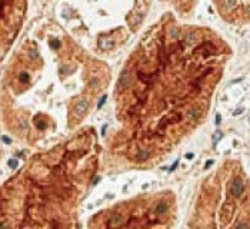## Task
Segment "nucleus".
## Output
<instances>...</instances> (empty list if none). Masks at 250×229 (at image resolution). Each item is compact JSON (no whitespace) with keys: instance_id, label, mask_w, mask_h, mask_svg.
I'll list each match as a JSON object with an SVG mask.
<instances>
[{"instance_id":"1","label":"nucleus","mask_w":250,"mask_h":229,"mask_svg":"<svg viewBox=\"0 0 250 229\" xmlns=\"http://www.w3.org/2000/svg\"><path fill=\"white\" fill-rule=\"evenodd\" d=\"M243 190H244V183H243L241 178H236L230 185V193L234 198H239V196H241Z\"/></svg>"},{"instance_id":"2","label":"nucleus","mask_w":250,"mask_h":229,"mask_svg":"<svg viewBox=\"0 0 250 229\" xmlns=\"http://www.w3.org/2000/svg\"><path fill=\"white\" fill-rule=\"evenodd\" d=\"M87 109H89V100L87 99H80L76 103V106H74V114L79 116V118H82V116L86 114Z\"/></svg>"},{"instance_id":"3","label":"nucleus","mask_w":250,"mask_h":229,"mask_svg":"<svg viewBox=\"0 0 250 229\" xmlns=\"http://www.w3.org/2000/svg\"><path fill=\"white\" fill-rule=\"evenodd\" d=\"M132 82H133L132 75H130L127 70H124V72L120 75V77H119V87L126 89V87H129V86L132 85Z\"/></svg>"},{"instance_id":"4","label":"nucleus","mask_w":250,"mask_h":229,"mask_svg":"<svg viewBox=\"0 0 250 229\" xmlns=\"http://www.w3.org/2000/svg\"><path fill=\"white\" fill-rule=\"evenodd\" d=\"M109 223H110V226L111 228H119V226H121L123 225V216L120 215V213H113L111 215V218H110V220H109Z\"/></svg>"},{"instance_id":"5","label":"nucleus","mask_w":250,"mask_h":229,"mask_svg":"<svg viewBox=\"0 0 250 229\" xmlns=\"http://www.w3.org/2000/svg\"><path fill=\"white\" fill-rule=\"evenodd\" d=\"M137 77H139L143 83H152V82L157 77V73H153V75H145L143 72H139V73H137Z\"/></svg>"},{"instance_id":"6","label":"nucleus","mask_w":250,"mask_h":229,"mask_svg":"<svg viewBox=\"0 0 250 229\" xmlns=\"http://www.w3.org/2000/svg\"><path fill=\"white\" fill-rule=\"evenodd\" d=\"M99 46H100V49H103V50H109V49H111V47L114 46V42L110 40V39L103 37V39L99 40Z\"/></svg>"},{"instance_id":"7","label":"nucleus","mask_w":250,"mask_h":229,"mask_svg":"<svg viewBox=\"0 0 250 229\" xmlns=\"http://www.w3.org/2000/svg\"><path fill=\"white\" fill-rule=\"evenodd\" d=\"M200 116H202V110H200L199 107H193V109H190L189 113H187V118H189V119H193V120L199 119Z\"/></svg>"},{"instance_id":"8","label":"nucleus","mask_w":250,"mask_h":229,"mask_svg":"<svg viewBox=\"0 0 250 229\" xmlns=\"http://www.w3.org/2000/svg\"><path fill=\"white\" fill-rule=\"evenodd\" d=\"M167 209H169L167 203H166V202H160V203L156 206L155 212H156L157 215H163V213H166V212H167Z\"/></svg>"},{"instance_id":"9","label":"nucleus","mask_w":250,"mask_h":229,"mask_svg":"<svg viewBox=\"0 0 250 229\" xmlns=\"http://www.w3.org/2000/svg\"><path fill=\"white\" fill-rule=\"evenodd\" d=\"M184 43L189 45V46H190V45H194V43H196V35H194V33H189V35L184 37Z\"/></svg>"},{"instance_id":"10","label":"nucleus","mask_w":250,"mask_h":229,"mask_svg":"<svg viewBox=\"0 0 250 229\" xmlns=\"http://www.w3.org/2000/svg\"><path fill=\"white\" fill-rule=\"evenodd\" d=\"M221 136H223V133H221L220 130L214 132V135H213V145H214V146H216V145H217V142L221 139Z\"/></svg>"},{"instance_id":"11","label":"nucleus","mask_w":250,"mask_h":229,"mask_svg":"<svg viewBox=\"0 0 250 229\" xmlns=\"http://www.w3.org/2000/svg\"><path fill=\"white\" fill-rule=\"evenodd\" d=\"M50 46H52L53 49H59V47H60V40L52 39V40H50Z\"/></svg>"},{"instance_id":"12","label":"nucleus","mask_w":250,"mask_h":229,"mask_svg":"<svg viewBox=\"0 0 250 229\" xmlns=\"http://www.w3.org/2000/svg\"><path fill=\"white\" fill-rule=\"evenodd\" d=\"M19 79H20V82H23V83H27L30 77H29V75H27V73H25V72H23V73H20Z\"/></svg>"},{"instance_id":"13","label":"nucleus","mask_w":250,"mask_h":229,"mask_svg":"<svg viewBox=\"0 0 250 229\" xmlns=\"http://www.w3.org/2000/svg\"><path fill=\"white\" fill-rule=\"evenodd\" d=\"M142 19H143L142 15H136V19H133V26H139L142 23Z\"/></svg>"},{"instance_id":"14","label":"nucleus","mask_w":250,"mask_h":229,"mask_svg":"<svg viewBox=\"0 0 250 229\" xmlns=\"http://www.w3.org/2000/svg\"><path fill=\"white\" fill-rule=\"evenodd\" d=\"M147 156H149V153H147V152L140 150V152H139V155H137V160H143V159H146Z\"/></svg>"},{"instance_id":"15","label":"nucleus","mask_w":250,"mask_h":229,"mask_svg":"<svg viewBox=\"0 0 250 229\" xmlns=\"http://www.w3.org/2000/svg\"><path fill=\"white\" fill-rule=\"evenodd\" d=\"M7 165H9V168H12V169H15V168H17V165H19V162H17L16 159H9V162H7Z\"/></svg>"},{"instance_id":"16","label":"nucleus","mask_w":250,"mask_h":229,"mask_svg":"<svg viewBox=\"0 0 250 229\" xmlns=\"http://www.w3.org/2000/svg\"><path fill=\"white\" fill-rule=\"evenodd\" d=\"M106 100H107V95H103L101 96V99L99 100V103H97V107L100 109V107H103V105L106 103Z\"/></svg>"},{"instance_id":"17","label":"nucleus","mask_w":250,"mask_h":229,"mask_svg":"<svg viewBox=\"0 0 250 229\" xmlns=\"http://www.w3.org/2000/svg\"><path fill=\"white\" fill-rule=\"evenodd\" d=\"M166 60H167V56H166V53H164V49H160V62L164 65Z\"/></svg>"},{"instance_id":"18","label":"nucleus","mask_w":250,"mask_h":229,"mask_svg":"<svg viewBox=\"0 0 250 229\" xmlns=\"http://www.w3.org/2000/svg\"><path fill=\"white\" fill-rule=\"evenodd\" d=\"M234 5H236V0H226V6H227V9H233Z\"/></svg>"},{"instance_id":"19","label":"nucleus","mask_w":250,"mask_h":229,"mask_svg":"<svg viewBox=\"0 0 250 229\" xmlns=\"http://www.w3.org/2000/svg\"><path fill=\"white\" fill-rule=\"evenodd\" d=\"M237 229H250L247 223H239L237 225Z\"/></svg>"},{"instance_id":"20","label":"nucleus","mask_w":250,"mask_h":229,"mask_svg":"<svg viewBox=\"0 0 250 229\" xmlns=\"http://www.w3.org/2000/svg\"><path fill=\"white\" fill-rule=\"evenodd\" d=\"M2 140H3L5 143H7V145H10V143H12V139H10V138H7V136H3V138H2Z\"/></svg>"},{"instance_id":"21","label":"nucleus","mask_w":250,"mask_h":229,"mask_svg":"<svg viewBox=\"0 0 250 229\" xmlns=\"http://www.w3.org/2000/svg\"><path fill=\"white\" fill-rule=\"evenodd\" d=\"M30 56L36 59V57H37V50H36V49H32V50H30Z\"/></svg>"},{"instance_id":"22","label":"nucleus","mask_w":250,"mask_h":229,"mask_svg":"<svg viewBox=\"0 0 250 229\" xmlns=\"http://www.w3.org/2000/svg\"><path fill=\"white\" fill-rule=\"evenodd\" d=\"M177 163H179V160H176V162H174V163H173V165H172V168H170V169H169V172H173V170H174V169H176V166H177Z\"/></svg>"},{"instance_id":"23","label":"nucleus","mask_w":250,"mask_h":229,"mask_svg":"<svg viewBox=\"0 0 250 229\" xmlns=\"http://www.w3.org/2000/svg\"><path fill=\"white\" fill-rule=\"evenodd\" d=\"M220 122H221V116L220 114H216V125H219Z\"/></svg>"},{"instance_id":"24","label":"nucleus","mask_w":250,"mask_h":229,"mask_svg":"<svg viewBox=\"0 0 250 229\" xmlns=\"http://www.w3.org/2000/svg\"><path fill=\"white\" fill-rule=\"evenodd\" d=\"M243 110H244V109H243V107H240V109H237V110H234V113H233V114H234V116H236V114H240V113H241Z\"/></svg>"},{"instance_id":"25","label":"nucleus","mask_w":250,"mask_h":229,"mask_svg":"<svg viewBox=\"0 0 250 229\" xmlns=\"http://www.w3.org/2000/svg\"><path fill=\"white\" fill-rule=\"evenodd\" d=\"M37 128H39V129H44V128H46V123H42V122H40V123H37Z\"/></svg>"},{"instance_id":"26","label":"nucleus","mask_w":250,"mask_h":229,"mask_svg":"<svg viewBox=\"0 0 250 229\" xmlns=\"http://www.w3.org/2000/svg\"><path fill=\"white\" fill-rule=\"evenodd\" d=\"M186 158H187V159H193V158H194V155H193V153H187V155H186Z\"/></svg>"},{"instance_id":"27","label":"nucleus","mask_w":250,"mask_h":229,"mask_svg":"<svg viewBox=\"0 0 250 229\" xmlns=\"http://www.w3.org/2000/svg\"><path fill=\"white\" fill-rule=\"evenodd\" d=\"M213 165V160H207L206 162V168H209V166H212Z\"/></svg>"},{"instance_id":"28","label":"nucleus","mask_w":250,"mask_h":229,"mask_svg":"<svg viewBox=\"0 0 250 229\" xmlns=\"http://www.w3.org/2000/svg\"><path fill=\"white\" fill-rule=\"evenodd\" d=\"M177 33H179V30H177V29H176V30H173V32H172V35H173V36H174V37H176V36H177Z\"/></svg>"}]
</instances>
